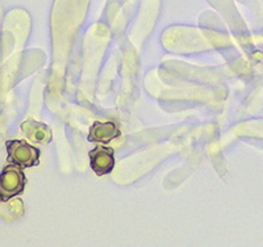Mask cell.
I'll return each mask as SVG.
<instances>
[{
  "label": "cell",
  "instance_id": "7a4b0ae2",
  "mask_svg": "<svg viewBox=\"0 0 263 247\" xmlns=\"http://www.w3.org/2000/svg\"><path fill=\"white\" fill-rule=\"evenodd\" d=\"M7 163L30 168L40 164L41 150L24 140H9L6 142Z\"/></svg>",
  "mask_w": 263,
  "mask_h": 247
},
{
  "label": "cell",
  "instance_id": "6da1fadb",
  "mask_svg": "<svg viewBox=\"0 0 263 247\" xmlns=\"http://www.w3.org/2000/svg\"><path fill=\"white\" fill-rule=\"evenodd\" d=\"M24 168L17 164L8 163L0 174V199L2 203H8L11 199L20 196L27 185Z\"/></svg>",
  "mask_w": 263,
  "mask_h": 247
},
{
  "label": "cell",
  "instance_id": "277c9868",
  "mask_svg": "<svg viewBox=\"0 0 263 247\" xmlns=\"http://www.w3.org/2000/svg\"><path fill=\"white\" fill-rule=\"evenodd\" d=\"M21 131L27 137L28 141L32 143H50L53 140V131H51L50 126L44 124V122L36 121L33 119H27L21 122L20 125Z\"/></svg>",
  "mask_w": 263,
  "mask_h": 247
},
{
  "label": "cell",
  "instance_id": "3957f363",
  "mask_svg": "<svg viewBox=\"0 0 263 247\" xmlns=\"http://www.w3.org/2000/svg\"><path fill=\"white\" fill-rule=\"evenodd\" d=\"M91 170L98 176L111 174L115 168V150L108 146H96L88 153Z\"/></svg>",
  "mask_w": 263,
  "mask_h": 247
},
{
  "label": "cell",
  "instance_id": "5b68a950",
  "mask_svg": "<svg viewBox=\"0 0 263 247\" xmlns=\"http://www.w3.org/2000/svg\"><path fill=\"white\" fill-rule=\"evenodd\" d=\"M120 136H121V131H120L116 122L95 121L91 125L88 136H87V141L96 143H109L111 141L119 138Z\"/></svg>",
  "mask_w": 263,
  "mask_h": 247
}]
</instances>
